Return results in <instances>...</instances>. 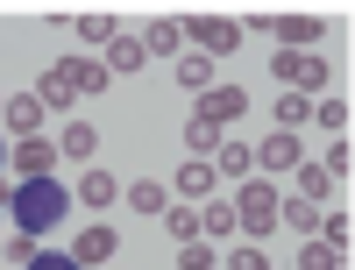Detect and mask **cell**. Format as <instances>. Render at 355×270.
<instances>
[{
	"instance_id": "4",
	"label": "cell",
	"mask_w": 355,
	"mask_h": 270,
	"mask_svg": "<svg viewBox=\"0 0 355 270\" xmlns=\"http://www.w3.org/2000/svg\"><path fill=\"white\" fill-rule=\"evenodd\" d=\"M178 28H185V43H199V57H214V65L242 50V22H227V15H192Z\"/></svg>"
},
{
	"instance_id": "29",
	"label": "cell",
	"mask_w": 355,
	"mask_h": 270,
	"mask_svg": "<svg viewBox=\"0 0 355 270\" xmlns=\"http://www.w3.org/2000/svg\"><path fill=\"white\" fill-rule=\"evenodd\" d=\"M327 192H334V178L320 171V164H299V199H313V206H320Z\"/></svg>"
},
{
	"instance_id": "27",
	"label": "cell",
	"mask_w": 355,
	"mask_h": 270,
	"mask_svg": "<svg viewBox=\"0 0 355 270\" xmlns=\"http://www.w3.org/2000/svg\"><path fill=\"white\" fill-rule=\"evenodd\" d=\"M185 149H192V157H214V149H220V128L192 114V121H185Z\"/></svg>"
},
{
	"instance_id": "14",
	"label": "cell",
	"mask_w": 355,
	"mask_h": 270,
	"mask_svg": "<svg viewBox=\"0 0 355 270\" xmlns=\"http://www.w3.org/2000/svg\"><path fill=\"white\" fill-rule=\"evenodd\" d=\"M277 228H291V235H320V206H313V199H299V192L277 199Z\"/></svg>"
},
{
	"instance_id": "13",
	"label": "cell",
	"mask_w": 355,
	"mask_h": 270,
	"mask_svg": "<svg viewBox=\"0 0 355 270\" xmlns=\"http://www.w3.org/2000/svg\"><path fill=\"white\" fill-rule=\"evenodd\" d=\"M150 65V50H142V36H128V28H114V43H107V78L114 71H142Z\"/></svg>"
},
{
	"instance_id": "20",
	"label": "cell",
	"mask_w": 355,
	"mask_h": 270,
	"mask_svg": "<svg viewBox=\"0 0 355 270\" xmlns=\"http://www.w3.org/2000/svg\"><path fill=\"white\" fill-rule=\"evenodd\" d=\"M227 235H234V206H227V199H214V206L199 214V242H227Z\"/></svg>"
},
{
	"instance_id": "35",
	"label": "cell",
	"mask_w": 355,
	"mask_h": 270,
	"mask_svg": "<svg viewBox=\"0 0 355 270\" xmlns=\"http://www.w3.org/2000/svg\"><path fill=\"white\" fill-rule=\"evenodd\" d=\"M28 270H78V263H71V256H43V249H36V263H28Z\"/></svg>"
},
{
	"instance_id": "31",
	"label": "cell",
	"mask_w": 355,
	"mask_h": 270,
	"mask_svg": "<svg viewBox=\"0 0 355 270\" xmlns=\"http://www.w3.org/2000/svg\"><path fill=\"white\" fill-rule=\"evenodd\" d=\"M214 242H178V270H214Z\"/></svg>"
},
{
	"instance_id": "11",
	"label": "cell",
	"mask_w": 355,
	"mask_h": 270,
	"mask_svg": "<svg viewBox=\"0 0 355 270\" xmlns=\"http://www.w3.org/2000/svg\"><path fill=\"white\" fill-rule=\"evenodd\" d=\"M206 164H214V178H234V185H242V178L256 171V149L227 135V142H220V149H214V157H206Z\"/></svg>"
},
{
	"instance_id": "2",
	"label": "cell",
	"mask_w": 355,
	"mask_h": 270,
	"mask_svg": "<svg viewBox=\"0 0 355 270\" xmlns=\"http://www.w3.org/2000/svg\"><path fill=\"white\" fill-rule=\"evenodd\" d=\"M277 185H270V178H242V192H234L227 206H234V228H242V235H277Z\"/></svg>"
},
{
	"instance_id": "18",
	"label": "cell",
	"mask_w": 355,
	"mask_h": 270,
	"mask_svg": "<svg viewBox=\"0 0 355 270\" xmlns=\"http://www.w3.org/2000/svg\"><path fill=\"white\" fill-rule=\"evenodd\" d=\"M157 221L171 228V242H199V206H185V199H178V206H164Z\"/></svg>"
},
{
	"instance_id": "5",
	"label": "cell",
	"mask_w": 355,
	"mask_h": 270,
	"mask_svg": "<svg viewBox=\"0 0 355 270\" xmlns=\"http://www.w3.org/2000/svg\"><path fill=\"white\" fill-rule=\"evenodd\" d=\"M242 114H249V93H242V85H206V93H199V121H214L220 135L242 121Z\"/></svg>"
},
{
	"instance_id": "12",
	"label": "cell",
	"mask_w": 355,
	"mask_h": 270,
	"mask_svg": "<svg viewBox=\"0 0 355 270\" xmlns=\"http://www.w3.org/2000/svg\"><path fill=\"white\" fill-rule=\"evenodd\" d=\"M270 28H277V43H291V50H313L320 43V15H270Z\"/></svg>"
},
{
	"instance_id": "32",
	"label": "cell",
	"mask_w": 355,
	"mask_h": 270,
	"mask_svg": "<svg viewBox=\"0 0 355 270\" xmlns=\"http://www.w3.org/2000/svg\"><path fill=\"white\" fill-rule=\"evenodd\" d=\"M227 270H270V256H263L256 242H242V249H227Z\"/></svg>"
},
{
	"instance_id": "34",
	"label": "cell",
	"mask_w": 355,
	"mask_h": 270,
	"mask_svg": "<svg viewBox=\"0 0 355 270\" xmlns=\"http://www.w3.org/2000/svg\"><path fill=\"white\" fill-rule=\"evenodd\" d=\"M78 36H85V43H114V22H107V15H85Z\"/></svg>"
},
{
	"instance_id": "10",
	"label": "cell",
	"mask_w": 355,
	"mask_h": 270,
	"mask_svg": "<svg viewBox=\"0 0 355 270\" xmlns=\"http://www.w3.org/2000/svg\"><path fill=\"white\" fill-rule=\"evenodd\" d=\"M8 164H15L21 178H50V164H57V142L28 135V142H15V149H8Z\"/></svg>"
},
{
	"instance_id": "24",
	"label": "cell",
	"mask_w": 355,
	"mask_h": 270,
	"mask_svg": "<svg viewBox=\"0 0 355 270\" xmlns=\"http://www.w3.org/2000/svg\"><path fill=\"white\" fill-rule=\"evenodd\" d=\"M128 206H135V214H164V206H171V192L157 185V178H135V185H128Z\"/></svg>"
},
{
	"instance_id": "37",
	"label": "cell",
	"mask_w": 355,
	"mask_h": 270,
	"mask_svg": "<svg viewBox=\"0 0 355 270\" xmlns=\"http://www.w3.org/2000/svg\"><path fill=\"white\" fill-rule=\"evenodd\" d=\"M0 164H8V149H0Z\"/></svg>"
},
{
	"instance_id": "22",
	"label": "cell",
	"mask_w": 355,
	"mask_h": 270,
	"mask_svg": "<svg viewBox=\"0 0 355 270\" xmlns=\"http://www.w3.org/2000/svg\"><path fill=\"white\" fill-rule=\"evenodd\" d=\"M57 149H64V157H93V149H100V128H93V121H64Z\"/></svg>"
},
{
	"instance_id": "36",
	"label": "cell",
	"mask_w": 355,
	"mask_h": 270,
	"mask_svg": "<svg viewBox=\"0 0 355 270\" xmlns=\"http://www.w3.org/2000/svg\"><path fill=\"white\" fill-rule=\"evenodd\" d=\"M8 192H15V185H8V178H0V206H8Z\"/></svg>"
},
{
	"instance_id": "28",
	"label": "cell",
	"mask_w": 355,
	"mask_h": 270,
	"mask_svg": "<svg viewBox=\"0 0 355 270\" xmlns=\"http://www.w3.org/2000/svg\"><path fill=\"white\" fill-rule=\"evenodd\" d=\"M313 121L327 135H348V100H313Z\"/></svg>"
},
{
	"instance_id": "23",
	"label": "cell",
	"mask_w": 355,
	"mask_h": 270,
	"mask_svg": "<svg viewBox=\"0 0 355 270\" xmlns=\"http://www.w3.org/2000/svg\"><path fill=\"white\" fill-rule=\"evenodd\" d=\"M71 199H85V206H114V171H100V164H93V171L78 178V192H71Z\"/></svg>"
},
{
	"instance_id": "30",
	"label": "cell",
	"mask_w": 355,
	"mask_h": 270,
	"mask_svg": "<svg viewBox=\"0 0 355 270\" xmlns=\"http://www.w3.org/2000/svg\"><path fill=\"white\" fill-rule=\"evenodd\" d=\"M320 242L348 256V242H355V228H348V214H320Z\"/></svg>"
},
{
	"instance_id": "8",
	"label": "cell",
	"mask_w": 355,
	"mask_h": 270,
	"mask_svg": "<svg viewBox=\"0 0 355 270\" xmlns=\"http://www.w3.org/2000/svg\"><path fill=\"white\" fill-rule=\"evenodd\" d=\"M57 65H64V78H71V93H78V100H100L107 85H114L100 57H57Z\"/></svg>"
},
{
	"instance_id": "9",
	"label": "cell",
	"mask_w": 355,
	"mask_h": 270,
	"mask_svg": "<svg viewBox=\"0 0 355 270\" xmlns=\"http://www.w3.org/2000/svg\"><path fill=\"white\" fill-rule=\"evenodd\" d=\"M0 128H8L15 142L43 135V100H36V93H15V100H8V114H0Z\"/></svg>"
},
{
	"instance_id": "19",
	"label": "cell",
	"mask_w": 355,
	"mask_h": 270,
	"mask_svg": "<svg viewBox=\"0 0 355 270\" xmlns=\"http://www.w3.org/2000/svg\"><path fill=\"white\" fill-rule=\"evenodd\" d=\"M214 185H220V178H214V164H206V157H199V164H185V171H178V199H206V192H214Z\"/></svg>"
},
{
	"instance_id": "15",
	"label": "cell",
	"mask_w": 355,
	"mask_h": 270,
	"mask_svg": "<svg viewBox=\"0 0 355 270\" xmlns=\"http://www.w3.org/2000/svg\"><path fill=\"white\" fill-rule=\"evenodd\" d=\"M142 50H150V57H171V50L185 57V28L164 15V22H150V28H142Z\"/></svg>"
},
{
	"instance_id": "21",
	"label": "cell",
	"mask_w": 355,
	"mask_h": 270,
	"mask_svg": "<svg viewBox=\"0 0 355 270\" xmlns=\"http://www.w3.org/2000/svg\"><path fill=\"white\" fill-rule=\"evenodd\" d=\"M306 121H313V100H306V93H277V128H284V135H299Z\"/></svg>"
},
{
	"instance_id": "33",
	"label": "cell",
	"mask_w": 355,
	"mask_h": 270,
	"mask_svg": "<svg viewBox=\"0 0 355 270\" xmlns=\"http://www.w3.org/2000/svg\"><path fill=\"white\" fill-rule=\"evenodd\" d=\"M28 263H36V235H15L8 242V270H28Z\"/></svg>"
},
{
	"instance_id": "3",
	"label": "cell",
	"mask_w": 355,
	"mask_h": 270,
	"mask_svg": "<svg viewBox=\"0 0 355 270\" xmlns=\"http://www.w3.org/2000/svg\"><path fill=\"white\" fill-rule=\"evenodd\" d=\"M270 71H277V93H306V100L327 93V57H313V50H277Z\"/></svg>"
},
{
	"instance_id": "26",
	"label": "cell",
	"mask_w": 355,
	"mask_h": 270,
	"mask_svg": "<svg viewBox=\"0 0 355 270\" xmlns=\"http://www.w3.org/2000/svg\"><path fill=\"white\" fill-rule=\"evenodd\" d=\"M299 270H348V256H341V249H327V242L313 235V242L299 249Z\"/></svg>"
},
{
	"instance_id": "7",
	"label": "cell",
	"mask_w": 355,
	"mask_h": 270,
	"mask_svg": "<svg viewBox=\"0 0 355 270\" xmlns=\"http://www.w3.org/2000/svg\"><path fill=\"white\" fill-rule=\"evenodd\" d=\"M249 149H256V164H263V171H299V164H306L299 135H284V128H270V135H263V142H249Z\"/></svg>"
},
{
	"instance_id": "1",
	"label": "cell",
	"mask_w": 355,
	"mask_h": 270,
	"mask_svg": "<svg viewBox=\"0 0 355 270\" xmlns=\"http://www.w3.org/2000/svg\"><path fill=\"white\" fill-rule=\"evenodd\" d=\"M8 214H15V235H50L57 221L71 214V192L57 185V178H15Z\"/></svg>"
},
{
	"instance_id": "6",
	"label": "cell",
	"mask_w": 355,
	"mask_h": 270,
	"mask_svg": "<svg viewBox=\"0 0 355 270\" xmlns=\"http://www.w3.org/2000/svg\"><path fill=\"white\" fill-rule=\"evenodd\" d=\"M114 249H121V235H114L107 221H93V228H78L71 263H78V270H93V263H114Z\"/></svg>"
},
{
	"instance_id": "38",
	"label": "cell",
	"mask_w": 355,
	"mask_h": 270,
	"mask_svg": "<svg viewBox=\"0 0 355 270\" xmlns=\"http://www.w3.org/2000/svg\"><path fill=\"white\" fill-rule=\"evenodd\" d=\"M0 114H8V100H0Z\"/></svg>"
},
{
	"instance_id": "17",
	"label": "cell",
	"mask_w": 355,
	"mask_h": 270,
	"mask_svg": "<svg viewBox=\"0 0 355 270\" xmlns=\"http://www.w3.org/2000/svg\"><path fill=\"white\" fill-rule=\"evenodd\" d=\"M178 85H185V93H206V85H214V57L185 50V57H178Z\"/></svg>"
},
{
	"instance_id": "25",
	"label": "cell",
	"mask_w": 355,
	"mask_h": 270,
	"mask_svg": "<svg viewBox=\"0 0 355 270\" xmlns=\"http://www.w3.org/2000/svg\"><path fill=\"white\" fill-rule=\"evenodd\" d=\"M320 171H327L334 185H341V178L355 171V142H348V135H334V142H327V157H320Z\"/></svg>"
},
{
	"instance_id": "16",
	"label": "cell",
	"mask_w": 355,
	"mask_h": 270,
	"mask_svg": "<svg viewBox=\"0 0 355 270\" xmlns=\"http://www.w3.org/2000/svg\"><path fill=\"white\" fill-rule=\"evenodd\" d=\"M36 100H43V114H50V107H71V100H78V93H71V78H64V65H50V71L36 78Z\"/></svg>"
}]
</instances>
